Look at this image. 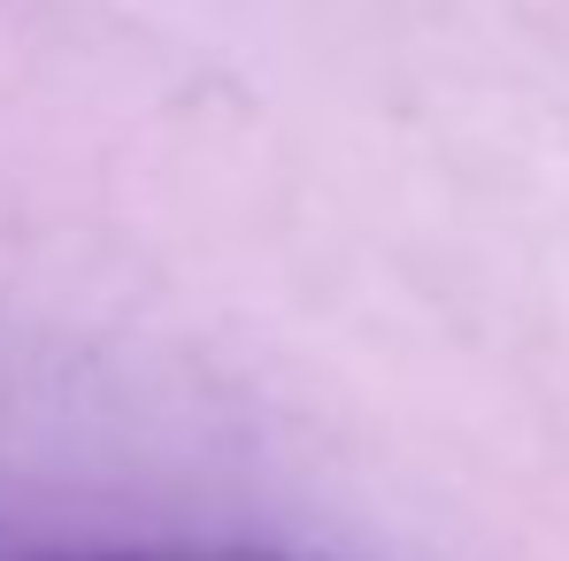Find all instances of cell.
<instances>
[{
    "label": "cell",
    "mask_w": 569,
    "mask_h": 561,
    "mask_svg": "<svg viewBox=\"0 0 569 561\" xmlns=\"http://www.w3.org/2000/svg\"><path fill=\"white\" fill-rule=\"evenodd\" d=\"M62 561H300V554L247 547V539H154V547H100V554H62Z\"/></svg>",
    "instance_id": "obj_1"
}]
</instances>
